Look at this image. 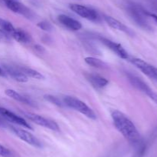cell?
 Wrapping results in <instances>:
<instances>
[{"mask_svg": "<svg viewBox=\"0 0 157 157\" xmlns=\"http://www.w3.org/2000/svg\"><path fill=\"white\" fill-rule=\"evenodd\" d=\"M37 26L40 28L41 29L44 31H48V32H50L52 31V26L50 22H46V21H42V22H40L38 23Z\"/></svg>", "mask_w": 157, "mask_h": 157, "instance_id": "23", "label": "cell"}, {"mask_svg": "<svg viewBox=\"0 0 157 157\" xmlns=\"http://www.w3.org/2000/svg\"><path fill=\"white\" fill-rule=\"evenodd\" d=\"M10 129H12V132L20 139L22 141L25 142L28 144L32 145V146H35V147L41 148L42 146V144L40 142V140L38 138L35 136L34 135H32V133H30L29 132H28L25 129H21V128L16 127V126H11Z\"/></svg>", "mask_w": 157, "mask_h": 157, "instance_id": "8", "label": "cell"}, {"mask_svg": "<svg viewBox=\"0 0 157 157\" xmlns=\"http://www.w3.org/2000/svg\"><path fill=\"white\" fill-rule=\"evenodd\" d=\"M2 1H4L5 2H9V1H13V0H2Z\"/></svg>", "mask_w": 157, "mask_h": 157, "instance_id": "30", "label": "cell"}, {"mask_svg": "<svg viewBox=\"0 0 157 157\" xmlns=\"http://www.w3.org/2000/svg\"><path fill=\"white\" fill-rule=\"evenodd\" d=\"M11 36L8 32L3 29H0V42H9L10 41Z\"/></svg>", "mask_w": 157, "mask_h": 157, "instance_id": "24", "label": "cell"}, {"mask_svg": "<svg viewBox=\"0 0 157 157\" xmlns=\"http://www.w3.org/2000/svg\"><path fill=\"white\" fill-rule=\"evenodd\" d=\"M58 20L62 26L71 31H78L82 28V25L78 20L66 15H58Z\"/></svg>", "mask_w": 157, "mask_h": 157, "instance_id": "13", "label": "cell"}, {"mask_svg": "<svg viewBox=\"0 0 157 157\" xmlns=\"http://www.w3.org/2000/svg\"><path fill=\"white\" fill-rule=\"evenodd\" d=\"M0 75H1V76H6V74L5 73L4 70H3L1 66H0Z\"/></svg>", "mask_w": 157, "mask_h": 157, "instance_id": "27", "label": "cell"}, {"mask_svg": "<svg viewBox=\"0 0 157 157\" xmlns=\"http://www.w3.org/2000/svg\"><path fill=\"white\" fill-rule=\"evenodd\" d=\"M144 151H145V146H144V144H143L142 146L136 149V152L133 157H142Z\"/></svg>", "mask_w": 157, "mask_h": 157, "instance_id": "25", "label": "cell"}, {"mask_svg": "<svg viewBox=\"0 0 157 157\" xmlns=\"http://www.w3.org/2000/svg\"><path fill=\"white\" fill-rule=\"evenodd\" d=\"M154 73H155V77H156V80L157 81V68L155 67L154 69Z\"/></svg>", "mask_w": 157, "mask_h": 157, "instance_id": "29", "label": "cell"}, {"mask_svg": "<svg viewBox=\"0 0 157 157\" xmlns=\"http://www.w3.org/2000/svg\"><path fill=\"white\" fill-rule=\"evenodd\" d=\"M5 93H6V95H8L10 98L16 100V101L20 102V103H25V104L29 105L31 106H35V103H34L33 100L32 99L29 98L28 96H25V95H23L21 94L18 93L16 91L13 90V89H6L5 91Z\"/></svg>", "mask_w": 157, "mask_h": 157, "instance_id": "16", "label": "cell"}, {"mask_svg": "<svg viewBox=\"0 0 157 157\" xmlns=\"http://www.w3.org/2000/svg\"><path fill=\"white\" fill-rule=\"evenodd\" d=\"M9 35H10V36L12 38H13L14 39L16 40L18 42L26 43L29 42L31 39L30 35L27 32H25L24 30H22L21 29H16V28H15L13 29V31Z\"/></svg>", "mask_w": 157, "mask_h": 157, "instance_id": "17", "label": "cell"}, {"mask_svg": "<svg viewBox=\"0 0 157 157\" xmlns=\"http://www.w3.org/2000/svg\"><path fill=\"white\" fill-rule=\"evenodd\" d=\"M63 102H64L65 106L81 112V114L87 116V118L91 119H97L95 112L85 103L81 101L79 99L67 95L63 99Z\"/></svg>", "mask_w": 157, "mask_h": 157, "instance_id": "3", "label": "cell"}, {"mask_svg": "<svg viewBox=\"0 0 157 157\" xmlns=\"http://www.w3.org/2000/svg\"><path fill=\"white\" fill-rule=\"evenodd\" d=\"M85 77L91 86L96 89H103L108 84V80L104 76L95 73H86Z\"/></svg>", "mask_w": 157, "mask_h": 157, "instance_id": "15", "label": "cell"}, {"mask_svg": "<svg viewBox=\"0 0 157 157\" xmlns=\"http://www.w3.org/2000/svg\"><path fill=\"white\" fill-rule=\"evenodd\" d=\"M5 126V120L0 116V126Z\"/></svg>", "mask_w": 157, "mask_h": 157, "instance_id": "28", "label": "cell"}, {"mask_svg": "<svg viewBox=\"0 0 157 157\" xmlns=\"http://www.w3.org/2000/svg\"><path fill=\"white\" fill-rule=\"evenodd\" d=\"M104 21L107 23L109 26L113 28V29H117V30L121 31V32H124V33L127 34V35H133V33L131 31V29H129L127 26L120 22L119 20L116 19L113 17L109 16V15H104Z\"/></svg>", "mask_w": 157, "mask_h": 157, "instance_id": "14", "label": "cell"}, {"mask_svg": "<svg viewBox=\"0 0 157 157\" xmlns=\"http://www.w3.org/2000/svg\"><path fill=\"white\" fill-rule=\"evenodd\" d=\"M2 68L6 75H9V76L12 77L13 79L16 80V81L20 82V83H26L29 80L28 77L20 71L18 66H13V65L10 64H3Z\"/></svg>", "mask_w": 157, "mask_h": 157, "instance_id": "12", "label": "cell"}, {"mask_svg": "<svg viewBox=\"0 0 157 157\" xmlns=\"http://www.w3.org/2000/svg\"><path fill=\"white\" fill-rule=\"evenodd\" d=\"M0 27L2 28V29L6 31V32H8L9 34H10L11 32L13 31V29H15V27H14L13 25H12V23L6 21V20L3 19V18H0Z\"/></svg>", "mask_w": 157, "mask_h": 157, "instance_id": "20", "label": "cell"}, {"mask_svg": "<svg viewBox=\"0 0 157 157\" xmlns=\"http://www.w3.org/2000/svg\"><path fill=\"white\" fill-rule=\"evenodd\" d=\"M69 7L74 12L86 19L90 21H98L99 19L98 12L91 8L79 4H71Z\"/></svg>", "mask_w": 157, "mask_h": 157, "instance_id": "7", "label": "cell"}, {"mask_svg": "<svg viewBox=\"0 0 157 157\" xmlns=\"http://www.w3.org/2000/svg\"><path fill=\"white\" fill-rule=\"evenodd\" d=\"M113 124L128 143L135 148H139L144 144L143 139L133 122L123 112L118 110L111 112Z\"/></svg>", "mask_w": 157, "mask_h": 157, "instance_id": "1", "label": "cell"}, {"mask_svg": "<svg viewBox=\"0 0 157 157\" xmlns=\"http://www.w3.org/2000/svg\"><path fill=\"white\" fill-rule=\"evenodd\" d=\"M149 17H150L151 18H153V21L155 22V23L157 25V15L154 13H150V12H148Z\"/></svg>", "mask_w": 157, "mask_h": 157, "instance_id": "26", "label": "cell"}, {"mask_svg": "<svg viewBox=\"0 0 157 157\" xmlns=\"http://www.w3.org/2000/svg\"><path fill=\"white\" fill-rule=\"evenodd\" d=\"M128 60L132 63V64L134 65L136 67H137L141 72H144L145 75H147V76L153 78V79L156 80V77H155V73H154L155 66H151V65L146 62L144 61L143 59H140V58H138L129 57Z\"/></svg>", "mask_w": 157, "mask_h": 157, "instance_id": "11", "label": "cell"}, {"mask_svg": "<svg viewBox=\"0 0 157 157\" xmlns=\"http://www.w3.org/2000/svg\"><path fill=\"white\" fill-rule=\"evenodd\" d=\"M126 10L129 16L139 27L147 31L152 30V26H150L148 20V12L140 5L128 2L126 4Z\"/></svg>", "mask_w": 157, "mask_h": 157, "instance_id": "2", "label": "cell"}, {"mask_svg": "<svg viewBox=\"0 0 157 157\" xmlns=\"http://www.w3.org/2000/svg\"><path fill=\"white\" fill-rule=\"evenodd\" d=\"M94 37L97 39L99 40L102 44H104L106 47H107L109 49H110L112 52H114L116 55H117L118 56L121 57V58H124V59H128L129 57H130L129 56L128 52H127V50H126L120 43L112 41V40L109 39V38H106V37L102 36V35H96Z\"/></svg>", "mask_w": 157, "mask_h": 157, "instance_id": "6", "label": "cell"}, {"mask_svg": "<svg viewBox=\"0 0 157 157\" xmlns=\"http://www.w3.org/2000/svg\"><path fill=\"white\" fill-rule=\"evenodd\" d=\"M0 155L2 157H15L12 151L0 144Z\"/></svg>", "mask_w": 157, "mask_h": 157, "instance_id": "22", "label": "cell"}, {"mask_svg": "<svg viewBox=\"0 0 157 157\" xmlns=\"http://www.w3.org/2000/svg\"><path fill=\"white\" fill-rule=\"evenodd\" d=\"M0 116H1L4 120H6V121L15 123V124L21 126H22V127L32 129L31 125L29 124L25 119H24L21 118V117L17 115L16 114H15L14 112L8 110L6 108L0 107Z\"/></svg>", "mask_w": 157, "mask_h": 157, "instance_id": "10", "label": "cell"}, {"mask_svg": "<svg viewBox=\"0 0 157 157\" xmlns=\"http://www.w3.org/2000/svg\"><path fill=\"white\" fill-rule=\"evenodd\" d=\"M21 113L25 117H26L30 121L33 122L38 126H43V127L54 131H59V126L53 120H51L49 119L45 118V117L38 115V114L33 113V112H21Z\"/></svg>", "mask_w": 157, "mask_h": 157, "instance_id": "5", "label": "cell"}, {"mask_svg": "<svg viewBox=\"0 0 157 157\" xmlns=\"http://www.w3.org/2000/svg\"><path fill=\"white\" fill-rule=\"evenodd\" d=\"M44 97L47 101L50 102V103H53V104L56 105V106H59V107H63L64 106H65L64 102L60 100L58 97L54 96V95H45Z\"/></svg>", "mask_w": 157, "mask_h": 157, "instance_id": "21", "label": "cell"}, {"mask_svg": "<svg viewBox=\"0 0 157 157\" xmlns=\"http://www.w3.org/2000/svg\"><path fill=\"white\" fill-rule=\"evenodd\" d=\"M5 3H6L8 9H10L11 11H12L15 13L20 14V15H23V16L29 18V19L35 18V13L29 8H28L27 6H25L24 4L21 3L20 2H18V0L9 1Z\"/></svg>", "mask_w": 157, "mask_h": 157, "instance_id": "9", "label": "cell"}, {"mask_svg": "<svg viewBox=\"0 0 157 157\" xmlns=\"http://www.w3.org/2000/svg\"><path fill=\"white\" fill-rule=\"evenodd\" d=\"M18 66V69H20V71H21L24 75H25L28 78H29V77H31V78H36V79H43V78H44V76L42 74L40 73L38 71L35 70V69L26 67V66Z\"/></svg>", "mask_w": 157, "mask_h": 157, "instance_id": "18", "label": "cell"}, {"mask_svg": "<svg viewBox=\"0 0 157 157\" xmlns=\"http://www.w3.org/2000/svg\"><path fill=\"white\" fill-rule=\"evenodd\" d=\"M84 61L89 66H92V67L98 68V69H107L108 66L106 62H104L103 60L99 59V58H94V57H86L84 58Z\"/></svg>", "mask_w": 157, "mask_h": 157, "instance_id": "19", "label": "cell"}, {"mask_svg": "<svg viewBox=\"0 0 157 157\" xmlns=\"http://www.w3.org/2000/svg\"><path fill=\"white\" fill-rule=\"evenodd\" d=\"M127 79L129 80L130 84L133 87H135L136 89L140 91V92H144L147 96L150 97L153 101H154L155 103H157V93L155 92L144 80L141 79L137 75L130 73V72L127 73Z\"/></svg>", "mask_w": 157, "mask_h": 157, "instance_id": "4", "label": "cell"}]
</instances>
